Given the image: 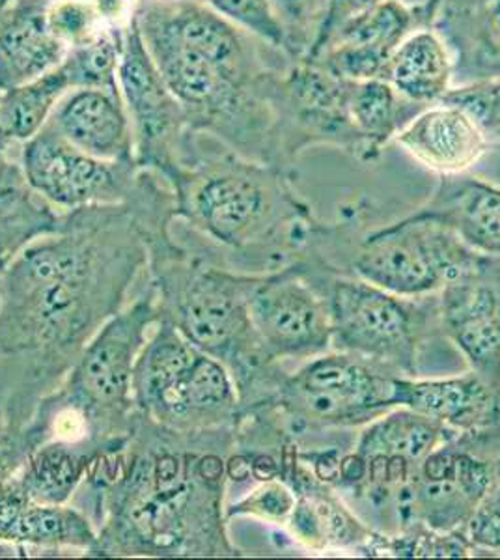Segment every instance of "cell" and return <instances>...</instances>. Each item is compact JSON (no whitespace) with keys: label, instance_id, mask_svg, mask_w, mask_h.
<instances>
[{"label":"cell","instance_id":"20","mask_svg":"<svg viewBox=\"0 0 500 560\" xmlns=\"http://www.w3.org/2000/svg\"><path fill=\"white\" fill-rule=\"evenodd\" d=\"M393 144L438 176L469 173L493 150L478 124L446 102L433 103L418 113Z\"/></svg>","mask_w":500,"mask_h":560},{"label":"cell","instance_id":"4","mask_svg":"<svg viewBox=\"0 0 500 560\" xmlns=\"http://www.w3.org/2000/svg\"><path fill=\"white\" fill-rule=\"evenodd\" d=\"M148 275L159 319L190 345L221 361L234 377L241 411L269 400L286 369L269 363L251 319V293L260 273H241L208 255L202 242L185 243L174 221L147 229Z\"/></svg>","mask_w":500,"mask_h":560},{"label":"cell","instance_id":"8","mask_svg":"<svg viewBox=\"0 0 500 560\" xmlns=\"http://www.w3.org/2000/svg\"><path fill=\"white\" fill-rule=\"evenodd\" d=\"M299 260L329 301L333 350L367 357L404 377H430V355L457 353L444 337L438 293L404 298L335 273L311 256Z\"/></svg>","mask_w":500,"mask_h":560},{"label":"cell","instance_id":"16","mask_svg":"<svg viewBox=\"0 0 500 560\" xmlns=\"http://www.w3.org/2000/svg\"><path fill=\"white\" fill-rule=\"evenodd\" d=\"M435 4L383 0L344 21L306 60L349 83L383 79L394 49L418 28L431 26Z\"/></svg>","mask_w":500,"mask_h":560},{"label":"cell","instance_id":"31","mask_svg":"<svg viewBox=\"0 0 500 560\" xmlns=\"http://www.w3.org/2000/svg\"><path fill=\"white\" fill-rule=\"evenodd\" d=\"M127 26V25H126ZM124 28L105 26L102 33L73 47L63 57L62 66L75 89L118 90Z\"/></svg>","mask_w":500,"mask_h":560},{"label":"cell","instance_id":"19","mask_svg":"<svg viewBox=\"0 0 500 560\" xmlns=\"http://www.w3.org/2000/svg\"><path fill=\"white\" fill-rule=\"evenodd\" d=\"M394 404L435 420L456 435L480 432L500 422V390L469 369L446 376H398Z\"/></svg>","mask_w":500,"mask_h":560},{"label":"cell","instance_id":"15","mask_svg":"<svg viewBox=\"0 0 500 560\" xmlns=\"http://www.w3.org/2000/svg\"><path fill=\"white\" fill-rule=\"evenodd\" d=\"M495 480L493 459L465 448L457 438L444 443L420 464L398 497L393 533L415 523L438 533H462Z\"/></svg>","mask_w":500,"mask_h":560},{"label":"cell","instance_id":"7","mask_svg":"<svg viewBox=\"0 0 500 560\" xmlns=\"http://www.w3.org/2000/svg\"><path fill=\"white\" fill-rule=\"evenodd\" d=\"M135 20L195 133L209 135L248 160L284 166L267 96L269 86L260 90L237 83L213 60L172 33L148 8L137 4Z\"/></svg>","mask_w":500,"mask_h":560},{"label":"cell","instance_id":"5","mask_svg":"<svg viewBox=\"0 0 500 560\" xmlns=\"http://www.w3.org/2000/svg\"><path fill=\"white\" fill-rule=\"evenodd\" d=\"M370 210L372 205L357 202L336 223L317 221L303 256L404 298L435 295L484 256L444 224L415 211L380 229L361 230Z\"/></svg>","mask_w":500,"mask_h":560},{"label":"cell","instance_id":"26","mask_svg":"<svg viewBox=\"0 0 500 560\" xmlns=\"http://www.w3.org/2000/svg\"><path fill=\"white\" fill-rule=\"evenodd\" d=\"M383 79L409 102L425 107L443 102L454 89L449 47L431 26L418 28L394 49Z\"/></svg>","mask_w":500,"mask_h":560},{"label":"cell","instance_id":"10","mask_svg":"<svg viewBox=\"0 0 500 560\" xmlns=\"http://www.w3.org/2000/svg\"><path fill=\"white\" fill-rule=\"evenodd\" d=\"M398 376L367 357L330 350L286 372L277 393L264 404L279 413L299 445L311 433L357 430L396 408Z\"/></svg>","mask_w":500,"mask_h":560},{"label":"cell","instance_id":"2","mask_svg":"<svg viewBox=\"0 0 500 560\" xmlns=\"http://www.w3.org/2000/svg\"><path fill=\"white\" fill-rule=\"evenodd\" d=\"M235 427L177 432L137 411L118 453L95 462L84 503L97 530V559H234L229 535L226 459Z\"/></svg>","mask_w":500,"mask_h":560},{"label":"cell","instance_id":"29","mask_svg":"<svg viewBox=\"0 0 500 560\" xmlns=\"http://www.w3.org/2000/svg\"><path fill=\"white\" fill-rule=\"evenodd\" d=\"M73 90L62 62L55 70L0 92V133L15 144H23L51 120L58 103Z\"/></svg>","mask_w":500,"mask_h":560},{"label":"cell","instance_id":"39","mask_svg":"<svg viewBox=\"0 0 500 560\" xmlns=\"http://www.w3.org/2000/svg\"><path fill=\"white\" fill-rule=\"evenodd\" d=\"M380 2H383V0H325L327 10H325L324 26H322V33H319V38H317L312 52L316 51L317 47L324 44L325 39L329 38L330 34L335 33L344 21H348L349 18L364 12L368 8L375 7Z\"/></svg>","mask_w":500,"mask_h":560},{"label":"cell","instance_id":"35","mask_svg":"<svg viewBox=\"0 0 500 560\" xmlns=\"http://www.w3.org/2000/svg\"><path fill=\"white\" fill-rule=\"evenodd\" d=\"M443 102L465 110L488 137L493 150L500 148V79L454 86Z\"/></svg>","mask_w":500,"mask_h":560},{"label":"cell","instance_id":"32","mask_svg":"<svg viewBox=\"0 0 500 560\" xmlns=\"http://www.w3.org/2000/svg\"><path fill=\"white\" fill-rule=\"evenodd\" d=\"M298 493L284 478H272L251 486L245 495L226 506L229 523L235 517H253L258 522L284 528L292 516Z\"/></svg>","mask_w":500,"mask_h":560},{"label":"cell","instance_id":"1","mask_svg":"<svg viewBox=\"0 0 500 560\" xmlns=\"http://www.w3.org/2000/svg\"><path fill=\"white\" fill-rule=\"evenodd\" d=\"M150 174L120 205L66 211L55 234L23 248L0 298V427L20 430L70 374L79 355L148 266Z\"/></svg>","mask_w":500,"mask_h":560},{"label":"cell","instance_id":"23","mask_svg":"<svg viewBox=\"0 0 500 560\" xmlns=\"http://www.w3.org/2000/svg\"><path fill=\"white\" fill-rule=\"evenodd\" d=\"M415 213L452 230L467 247L500 258V187L469 174L439 176L438 185Z\"/></svg>","mask_w":500,"mask_h":560},{"label":"cell","instance_id":"3","mask_svg":"<svg viewBox=\"0 0 500 560\" xmlns=\"http://www.w3.org/2000/svg\"><path fill=\"white\" fill-rule=\"evenodd\" d=\"M166 184L176 221L226 268L269 273L299 260L311 245L317 219L292 168L248 160L195 133Z\"/></svg>","mask_w":500,"mask_h":560},{"label":"cell","instance_id":"6","mask_svg":"<svg viewBox=\"0 0 500 560\" xmlns=\"http://www.w3.org/2000/svg\"><path fill=\"white\" fill-rule=\"evenodd\" d=\"M159 322L158 298L152 287L108 319L62 385L39 404L32 419L45 440H94L126 445L133 432L135 364Z\"/></svg>","mask_w":500,"mask_h":560},{"label":"cell","instance_id":"37","mask_svg":"<svg viewBox=\"0 0 500 560\" xmlns=\"http://www.w3.org/2000/svg\"><path fill=\"white\" fill-rule=\"evenodd\" d=\"M465 536L475 553H500V477L473 512L465 525Z\"/></svg>","mask_w":500,"mask_h":560},{"label":"cell","instance_id":"22","mask_svg":"<svg viewBox=\"0 0 500 560\" xmlns=\"http://www.w3.org/2000/svg\"><path fill=\"white\" fill-rule=\"evenodd\" d=\"M49 124L73 147L100 160L135 161L133 129L120 89L71 90Z\"/></svg>","mask_w":500,"mask_h":560},{"label":"cell","instance_id":"43","mask_svg":"<svg viewBox=\"0 0 500 560\" xmlns=\"http://www.w3.org/2000/svg\"><path fill=\"white\" fill-rule=\"evenodd\" d=\"M10 2H12V0H0V12H2V10H4V8L10 4Z\"/></svg>","mask_w":500,"mask_h":560},{"label":"cell","instance_id":"18","mask_svg":"<svg viewBox=\"0 0 500 560\" xmlns=\"http://www.w3.org/2000/svg\"><path fill=\"white\" fill-rule=\"evenodd\" d=\"M284 480L298 493L292 516L284 527L295 544L314 553L349 551L374 557L380 530L351 510L340 491L322 482L299 459V454Z\"/></svg>","mask_w":500,"mask_h":560},{"label":"cell","instance_id":"34","mask_svg":"<svg viewBox=\"0 0 500 560\" xmlns=\"http://www.w3.org/2000/svg\"><path fill=\"white\" fill-rule=\"evenodd\" d=\"M224 20L288 55L284 28L269 0H200ZM290 57V55H288Z\"/></svg>","mask_w":500,"mask_h":560},{"label":"cell","instance_id":"14","mask_svg":"<svg viewBox=\"0 0 500 560\" xmlns=\"http://www.w3.org/2000/svg\"><path fill=\"white\" fill-rule=\"evenodd\" d=\"M26 184L60 213L90 206L120 205L133 192L140 168L135 161H107L73 147L47 121L20 144Z\"/></svg>","mask_w":500,"mask_h":560},{"label":"cell","instance_id":"36","mask_svg":"<svg viewBox=\"0 0 500 560\" xmlns=\"http://www.w3.org/2000/svg\"><path fill=\"white\" fill-rule=\"evenodd\" d=\"M47 21L68 51L86 44L105 28L92 0H51Z\"/></svg>","mask_w":500,"mask_h":560},{"label":"cell","instance_id":"33","mask_svg":"<svg viewBox=\"0 0 500 560\" xmlns=\"http://www.w3.org/2000/svg\"><path fill=\"white\" fill-rule=\"evenodd\" d=\"M279 15L290 58H306L316 45L325 21V0H269Z\"/></svg>","mask_w":500,"mask_h":560},{"label":"cell","instance_id":"21","mask_svg":"<svg viewBox=\"0 0 500 560\" xmlns=\"http://www.w3.org/2000/svg\"><path fill=\"white\" fill-rule=\"evenodd\" d=\"M431 28L449 47L454 86L500 79V0H438Z\"/></svg>","mask_w":500,"mask_h":560},{"label":"cell","instance_id":"13","mask_svg":"<svg viewBox=\"0 0 500 560\" xmlns=\"http://www.w3.org/2000/svg\"><path fill=\"white\" fill-rule=\"evenodd\" d=\"M251 319L269 363H304L333 350L329 301L303 260L258 275Z\"/></svg>","mask_w":500,"mask_h":560},{"label":"cell","instance_id":"38","mask_svg":"<svg viewBox=\"0 0 500 560\" xmlns=\"http://www.w3.org/2000/svg\"><path fill=\"white\" fill-rule=\"evenodd\" d=\"M36 445L38 441L31 432V428L13 430L0 427V478L10 477L18 471L25 462L26 454Z\"/></svg>","mask_w":500,"mask_h":560},{"label":"cell","instance_id":"40","mask_svg":"<svg viewBox=\"0 0 500 560\" xmlns=\"http://www.w3.org/2000/svg\"><path fill=\"white\" fill-rule=\"evenodd\" d=\"M103 25L124 28L131 21L137 0H92Z\"/></svg>","mask_w":500,"mask_h":560},{"label":"cell","instance_id":"27","mask_svg":"<svg viewBox=\"0 0 500 560\" xmlns=\"http://www.w3.org/2000/svg\"><path fill=\"white\" fill-rule=\"evenodd\" d=\"M460 435L412 409L396 406L359 428L353 451L361 456H399L422 464L435 448Z\"/></svg>","mask_w":500,"mask_h":560},{"label":"cell","instance_id":"28","mask_svg":"<svg viewBox=\"0 0 500 560\" xmlns=\"http://www.w3.org/2000/svg\"><path fill=\"white\" fill-rule=\"evenodd\" d=\"M425 108L398 94L385 79L353 83L349 115L357 133L361 135L367 165L377 163L383 150L391 147L399 131Z\"/></svg>","mask_w":500,"mask_h":560},{"label":"cell","instance_id":"12","mask_svg":"<svg viewBox=\"0 0 500 560\" xmlns=\"http://www.w3.org/2000/svg\"><path fill=\"white\" fill-rule=\"evenodd\" d=\"M118 89L126 103L135 140V163L168 179L195 131L182 103L161 75L142 39L137 20L124 31Z\"/></svg>","mask_w":500,"mask_h":560},{"label":"cell","instance_id":"30","mask_svg":"<svg viewBox=\"0 0 500 560\" xmlns=\"http://www.w3.org/2000/svg\"><path fill=\"white\" fill-rule=\"evenodd\" d=\"M62 215L32 191L31 185L0 192V266L7 268L32 242L58 232Z\"/></svg>","mask_w":500,"mask_h":560},{"label":"cell","instance_id":"11","mask_svg":"<svg viewBox=\"0 0 500 560\" xmlns=\"http://www.w3.org/2000/svg\"><path fill=\"white\" fill-rule=\"evenodd\" d=\"M353 83L306 58H293L272 75L269 103L275 113L280 163L295 171L306 150L330 147L367 165L364 144L349 115Z\"/></svg>","mask_w":500,"mask_h":560},{"label":"cell","instance_id":"44","mask_svg":"<svg viewBox=\"0 0 500 560\" xmlns=\"http://www.w3.org/2000/svg\"><path fill=\"white\" fill-rule=\"evenodd\" d=\"M499 150H500V148H499Z\"/></svg>","mask_w":500,"mask_h":560},{"label":"cell","instance_id":"41","mask_svg":"<svg viewBox=\"0 0 500 560\" xmlns=\"http://www.w3.org/2000/svg\"><path fill=\"white\" fill-rule=\"evenodd\" d=\"M13 147H18V144L8 139L7 135L0 133V152H8V150H12Z\"/></svg>","mask_w":500,"mask_h":560},{"label":"cell","instance_id":"9","mask_svg":"<svg viewBox=\"0 0 500 560\" xmlns=\"http://www.w3.org/2000/svg\"><path fill=\"white\" fill-rule=\"evenodd\" d=\"M155 327L135 364L137 411L177 432L234 428L241 404L229 369L165 319Z\"/></svg>","mask_w":500,"mask_h":560},{"label":"cell","instance_id":"17","mask_svg":"<svg viewBox=\"0 0 500 560\" xmlns=\"http://www.w3.org/2000/svg\"><path fill=\"white\" fill-rule=\"evenodd\" d=\"M438 300L444 337L467 369L500 390V258L481 256Z\"/></svg>","mask_w":500,"mask_h":560},{"label":"cell","instance_id":"25","mask_svg":"<svg viewBox=\"0 0 500 560\" xmlns=\"http://www.w3.org/2000/svg\"><path fill=\"white\" fill-rule=\"evenodd\" d=\"M126 445L53 438L34 446L13 477L32 503L70 504L95 462Z\"/></svg>","mask_w":500,"mask_h":560},{"label":"cell","instance_id":"24","mask_svg":"<svg viewBox=\"0 0 500 560\" xmlns=\"http://www.w3.org/2000/svg\"><path fill=\"white\" fill-rule=\"evenodd\" d=\"M51 0H12L0 12V92L55 70L68 47L53 34Z\"/></svg>","mask_w":500,"mask_h":560},{"label":"cell","instance_id":"42","mask_svg":"<svg viewBox=\"0 0 500 560\" xmlns=\"http://www.w3.org/2000/svg\"><path fill=\"white\" fill-rule=\"evenodd\" d=\"M2 279H4V266H0V298H2Z\"/></svg>","mask_w":500,"mask_h":560}]
</instances>
